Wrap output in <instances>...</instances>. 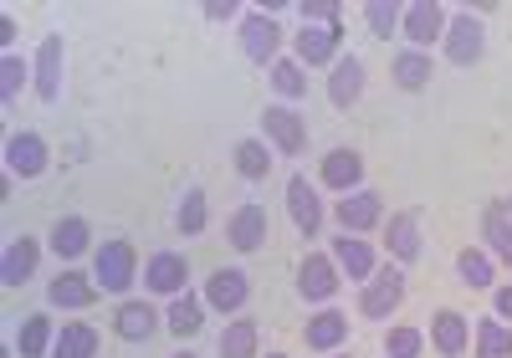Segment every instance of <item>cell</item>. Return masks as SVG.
Here are the masks:
<instances>
[{"instance_id": "cell-38", "label": "cell", "mask_w": 512, "mask_h": 358, "mask_svg": "<svg viewBox=\"0 0 512 358\" xmlns=\"http://www.w3.org/2000/svg\"><path fill=\"white\" fill-rule=\"evenodd\" d=\"M420 348H425V333L410 328V323L390 328V338H384V353H390V358H420Z\"/></svg>"}, {"instance_id": "cell-36", "label": "cell", "mask_w": 512, "mask_h": 358, "mask_svg": "<svg viewBox=\"0 0 512 358\" xmlns=\"http://www.w3.org/2000/svg\"><path fill=\"white\" fill-rule=\"evenodd\" d=\"M364 21H369V31H374L379 41H390V31L405 21V11L395 6V0H369V6H364Z\"/></svg>"}, {"instance_id": "cell-41", "label": "cell", "mask_w": 512, "mask_h": 358, "mask_svg": "<svg viewBox=\"0 0 512 358\" xmlns=\"http://www.w3.org/2000/svg\"><path fill=\"white\" fill-rule=\"evenodd\" d=\"M492 307H497V318H502V323H512V282L492 292Z\"/></svg>"}, {"instance_id": "cell-11", "label": "cell", "mask_w": 512, "mask_h": 358, "mask_svg": "<svg viewBox=\"0 0 512 358\" xmlns=\"http://www.w3.org/2000/svg\"><path fill=\"white\" fill-rule=\"evenodd\" d=\"M287 215H292V226L303 231L308 241H313L318 226H323V200H318V190L308 185L303 174H292V179H287Z\"/></svg>"}, {"instance_id": "cell-24", "label": "cell", "mask_w": 512, "mask_h": 358, "mask_svg": "<svg viewBox=\"0 0 512 358\" xmlns=\"http://www.w3.org/2000/svg\"><path fill=\"white\" fill-rule=\"evenodd\" d=\"M52 343H57L52 318L47 312H31V318L21 323V333H16V353L21 358H52Z\"/></svg>"}, {"instance_id": "cell-37", "label": "cell", "mask_w": 512, "mask_h": 358, "mask_svg": "<svg viewBox=\"0 0 512 358\" xmlns=\"http://www.w3.org/2000/svg\"><path fill=\"white\" fill-rule=\"evenodd\" d=\"M26 77H31V72H26V62H21L16 52H6V57H0V103H6V108L21 98Z\"/></svg>"}, {"instance_id": "cell-3", "label": "cell", "mask_w": 512, "mask_h": 358, "mask_svg": "<svg viewBox=\"0 0 512 358\" xmlns=\"http://www.w3.org/2000/svg\"><path fill=\"white\" fill-rule=\"evenodd\" d=\"M400 302H405V272H400V266H379V272L364 282V292H359V312H364V318H390Z\"/></svg>"}, {"instance_id": "cell-43", "label": "cell", "mask_w": 512, "mask_h": 358, "mask_svg": "<svg viewBox=\"0 0 512 358\" xmlns=\"http://www.w3.org/2000/svg\"><path fill=\"white\" fill-rule=\"evenodd\" d=\"M11 41H16V21L0 16V47H11Z\"/></svg>"}, {"instance_id": "cell-30", "label": "cell", "mask_w": 512, "mask_h": 358, "mask_svg": "<svg viewBox=\"0 0 512 358\" xmlns=\"http://www.w3.org/2000/svg\"><path fill=\"white\" fill-rule=\"evenodd\" d=\"M164 328L175 333V338H195V333L205 328V307H200L190 292H180L175 302H169V312H164Z\"/></svg>"}, {"instance_id": "cell-25", "label": "cell", "mask_w": 512, "mask_h": 358, "mask_svg": "<svg viewBox=\"0 0 512 358\" xmlns=\"http://www.w3.org/2000/svg\"><path fill=\"white\" fill-rule=\"evenodd\" d=\"M88 241H93V226L82 215H67V220H57V226H52V251L62 261H77L82 251H88Z\"/></svg>"}, {"instance_id": "cell-4", "label": "cell", "mask_w": 512, "mask_h": 358, "mask_svg": "<svg viewBox=\"0 0 512 358\" xmlns=\"http://www.w3.org/2000/svg\"><path fill=\"white\" fill-rule=\"evenodd\" d=\"M52 164V149L41 133H11L6 139V174L11 179H36V174H47Z\"/></svg>"}, {"instance_id": "cell-16", "label": "cell", "mask_w": 512, "mask_h": 358, "mask_svg": "<svg viewBox=\"0 0 512 358\" xmlns=\"http://www.w3.org/2000/svg\"><path fill=\"white\" fill-rule=\"evenodd\" d=\"M323 185L338 190V195L364 190V159H359L354 149H328V159H323Z\"/></svg>"}, {"instance_id": "cell-32", "label": "cell", "mask_w": 512, "mask_h": 358, "mask_svg": "<svg viewBox=\"0 0 512 358\" xmlns=\"http://www.w3.org/2000/svg\"><path fill=\"white\" fill-rule=\"evenodd\" d=\"M456 272H461V282H466V287L487 292V287L497 282V261H492L487 251H461V256H456Z\"/></svg>"}, {"instance_id": "cell-6", "label": "cell", "mask_w": 512, "mask_h": 358, "mask_svg": "<svg viewBox=\"0 0 512 358\" xmlns=\"http://www.w3.org/2000/svg\"><path fill=\"white\" fill-rule=\"evenodd\" d=\"M241 52H246V62H256V67H272L277 62V52H282V26L272 21V16H246L241 21Z\"/></svg>"}, {"instance_id": "cell-40", "label": "cell", "mask_w": 512, "mask_h": 358, "mask_svg": "<svg viewBox=\"0 0 512 358\" xmlns=\"http://www.w3.org/2000/svg\"><path fill=\"white\" fill-rule=\"evenodd\" d=\"M303 26H344L338 21V0H303Z\"/></svg>"}, {"instance_id": "cell-35", "label": "cell", "mask_w": 512, "mask_h": 358, "mask_svg": "<svg viewBox=\"0 0 512 358\" xmlns=\"http://www.w3.org/2000/svg\"><path fill=\"white\" fill-rule=\"evenodd\" d=\"M272 87H277L282 98H308L303 62H297V57H277V62H272Z\"/></svg>"}, {"instance_id": "cell-26", "label": "cell", "mask_w": 512, "mask_h": 358, "mask_svg": "<svg viewBox=\"0 0 512 358\" xmlns=\"http://www.w3.org/2000/svg\"><path fill=\"white\" fill-rule=\"evenodd\" d=\"M303 338H308V348H318V353H333L338 343H349V318H344V312H333V307H328V312H318V318L308 323V333H303Z\"/></svg>"}, {"instance_id": "cell-29", "label": "cell", "mask_w": 512, "mask_h": 358, "mask_svg": "<svg viewBox=\"0 0 512 358\" xmlns=\"http://www.w3.org/2000/svg\"><path fill=\"white\" fill-rule=\"evenodd\" d=\"M98 353V328L93 323H62L57 343H52V358H93Z\"/></svg>"}, {"instance_id": "cell-10", "label": "cell", "mask_w": 512, "mask_h": 358, "mask_svg": "<svg viewBox=\"0 0 512 358\" xmlns=\"http://www.w3.org/2000/svg\"><path fill=\"white\" fill-rule=\"evenodd\" d=\"M297 292H303L308 302H328L338 292V261L323 256V251H308L303 266H297Z\"/></svg>"}, {"instance_id": "cell-5", "label": "cell", "mask_w": 512, "mask_h": 358, "mask_svg": "<svg viewBox=\"0 0 512 358\" xmlns=\"http://www.w3.org/2000/svg\"><path fill=\"white\" fill-rule=\"evenodd\" d=\"M262 133H267V144L287 159H297L308 149V118H297L292 108H267L262 113Z\"/></svg>"}, {"instance_id": "cell-8", "label": "cell", "mask_w": 512, "mask_h": 358, "mask_svg": "<svg viewBox=\"0 0 512 358\" xmlns=\"http://www.w3.org/2000/svg\"><path fill=\"white\" fill-rule=\"evenodd\" d=\"M185 282H190V261H185L180 251H154V256L144 261V287H149V292L180 297Z\"/></svg>"}, {"instance_id": "cell-9", "label": "cell", "mask_w": 512, "mask_h": 358, "mask_svg": "<svg viewBox=\"0 0 512 358\" xmlns=\"http://www.w3.org/2000/svg\"><path fill=\"white\" fill-rule=\"evenodd\" d=\"M338 41H344V26H303L292 36V52L303 67H328L338 62Z\"/></svg>"}, {"instance_id": "cell-46", "label": "cell", "mask_w": 512, "mask_h": 358, "mask_svg": "<svg viewBox=\"0 0 512 358\" xmlns=\"http://www.w3.org/2000/svg\"><path fill=\"white\" fill-rule=\"evenodd\" d=\"M328 358H344V353H328Z\"/></svg>"}, {"instance_id": "cell-27", "label": "cell", "mask_w": 512, "mask_h": 358, "mask_svg": "<svg viewBox=\"0 0 512 358\" xmlns=\"http://www.w3.org/2000/svg\"><path fill=\"white\" fill-rule=\"evenodd\" d=\"M390 256L395 261H415L420 256V210L390 215Z\"/></svg>"}, {"instance_id": "cell-22", "label": "cell", "mask_w": 512, "mask_h": 358, "mask_svg": "<svg viewBox=\"0 0 512 358\" xmlns=\"http://www.w3.org/2000/svg\"><path fill=\"white\" fill-rule=\"evenodd\" d=\"M333 261H338V272H349V282H369V277L379 272L369 241H359V236H349V231L333 241Z\"/></svg>"}, {"instance_id": "cell-13", "label": "cell", "mask_w": 512, "mask_h": 358, "mask_svg": "<svg viewBox=\"0 0 512 358\" xmlns=\"http://www.w3.org/2000/svg\"><path fill=\"white\" fill-rule=\"evenodd\" d=\"M267 236H272V215H267L262 205H241V210L231 215V226H226V241H231L236 251H262Z\"/></svg>"}, {"instance_id": "cell-14", "label": "cell", "mask_w": 512, "mask_h": 358, "mask_svg": "<svg viewBox=\"0 0 512 358\" xmlns=\"http://www.w3.org/2000/svg\"><path fill=\"white\" fill-rule=\"evenodd\" d=\"M62 62H67L62 36H47V41H41V52H36V67H31L41 103H57V98H62Z\"/></svg>"}, {"instance_id": "cell-21", "label": "cell", "mask_w": 512, "mask_h": 358, "mask_svg": "<svg viewBox=\"0 0 512 358\" xmlns=\"http://www.w3.org/2000/svg\"><path fill=\"white\" fill-rule=\"evenodd\" d=\"M36 256H41V246H36L31 236H11L6 251H0V282H6V287H21V282L36 272Z\"/></svg>"}, {"instance_id": "cell-39", "label": "cell", "mask_w": 512, "mask_h": 358, "mask_svg": "<svg viewBox=\"0 0 512 358\" xmlns=\"http://www.w3.org/2000/svg\"><path fill=\"white\" fill-rule=\"evenodd\" d=\"M175 226H180L185 236H200V231H205V190H185V200H180V215H175Z\"/></svg>"}, {"instance_id": "cell-18", "label": "cell", "mask_w": 512, "mask_h": 358, "mask_svg": "<svg viewBox=\"0 0 512 358\" xmlns=\"http://www.w3.org/2000/svg\"><path fill=\"white\" fill-rule=\"evenodd\" d=\"M431 343H436L441 358H461L466 343H472V323H466L456 307H441V312H436V323H431Z\"/></svg>"}, {"instance_id": "cell-47", "label": "cell", "mask_w": 512, "mask_h": 358, "mask_svg": "<svg viewBox=\"0 0 512 358\" xmlns=\"http://www.w3.org/2000/svg\"><path fill=\"white\" fill-rule=\"evenodd\" d=\"M507 210H512V205H507Z\"/></svg>"}, {"instance_id": "cell-23", "label": "cell", "mask_w": 512, "mask_h": 358, "mask_svg": "<svg viewBox=\"0 0 512 358\" xmlns=\"http://www.w3.org/2000/svg\"><path fill=\"white\" fill-rule=\"evenodd\" d=\"M482 236H487V256L512 266V210H507L502 200L487 205V215H482Z\"/></svg>"}, {"instance_id": "cell-44", "label": "cell", "mask_w": 512, "mask_h": 358, "mask_svg": "<svg viewBox=\"0 0 512 358\" xmlns=\"http://www.w3.org/2000/svg\"><path fill=\"white\" fill-rule=\"evenodd\" d=\"M169 358H195V353H190V348H180V353H169Z\"/></svg>"}, {"instance_id": "cell-33", "label": "cell", "mask_w": 512, "mask_h": 358, "mask_svg": "<svg viewBox=\"0 0 512 358\" xmlns=\"http://www.w3.org/2000/svg\"><path fill=\"white\" fill-rule=\"evenodd\" d=\"M477 358H512V328L502 318L477 323Z\"/></svg>"}, {"instance_id": "cell-34", "label": "cell", "mask_w": 512, "mask_h": 358, "mask_svg": "<svg viewBox=\"0 0 512 358\" xmlns=\"http://www.w3.org/2000/svg\"><path fill=\"white\" fill-rule=\"evenodd\" d=\"M236 169H241V179H267L272 174V149L262 139H241L236 144Z\"/></svg>"}, {"instance_id": "cell-28", "label": "cell", "mask_w": 512, "mask_h": 358, "mask_svg": "<svg viewBox=\"0 0 512 358\" xmlns=\"http://www.w3.org/2000/svg\"><path fill=\"white\" fill-rule=\"evenodd\" d=\"M390 77H395V87H405V93H420V87L436 77L431 52H400V57L390 62Z\"/></svg>"}, {"instance_id": "cell-7", "label": "cell", "mask_w": 512, "mask_h": 358, "mask_svg": "<svg viewBox=\"0 0 512 358\" xmlns=\"http://www.w3.org/2000/svg\"><path fill=\"white\" fill-rule=\"evenodd\" d=\"M400 36L410 41V52H425L431 41H441V36H446V11L436 6V0H415V6H405Z\"/></svg>"}, {"instance_id": "cell-31", "label": "cell", "mask_w": 512, "mask_h": 358, "mask_svg": "<svg viewBox=\"0 0 512 358\" xmlns=\"http://www.w3.org/2000/svg\"><path fill=\"white\" fill-rule=\"evenodd\" d=\"M256 343H262L256 323H251V318H236V323H226V333H221V358H256Z\"/></svg>"}, {"instance_id": "cell-1", "label": "cell", "mask_w": 512, "mask_h": 358, "mask_svg": "<svg viewBox=\"0 0 512 358\" xmlns=\"http://www.w3.org/2000/svg\"><path fill=\"white\" fill-rule=\"evenodd\" d=\"M134 277H139V256H134V246L128 241H103L98 246V256H93V282L103 287V292H128L134 287Z\"/></svg>"}, {"instance_id": "cell-45", "label": "cell", "mask_w": 512, "mask_h": 358, "mask_svg": "<svg viewBox=\"0 0 512 358\" xmlns=\"http://www.w3.org/2000/svg\"><path fill=\"white\" fill-rule=\"evenodd\" d=\"M267 358H287V353H267Z\"/></svg>"}, {"instance_id": "cell-2", "label": "cell", "mask_w": 512, "mask_h": 358, "mask_svg": "<svg viewBox=\"0 0 512 358\" xmlns=\"http://www.w3.org/2000/svg\"><path fill=\"white\" fill-rule=\"evenodd\" d=\"M441 47H446V62L472 67V62H482V52H487V31H482V21H477L472 11H461V16L446 21Z\"/></svg>"}, {"instance_id": "cell-19", "label": "cell", "mask_w": 512, "mask_h": 358, "mask_svg": "<svg viewBox=\"0 0 512 358\" xmlns=\"http://www.w3.org/2000/svg\"><path fill=\"white\" fill-rule=\"evenodd\" d=\"M364 98V62L359 57H338L328 77V103L333 108H354Z\"/></svg>"}, {"instance_id": "cell-12", "label": "cell", "mask_w": 512, "mask_h": 358, "mask_svg": "<svg viewBox=\"0 0 512 358\" xmlns=\"http://www.w3.org/2000/svg\"><path fill=\"white\" fill-rule=\"evenodd\" d=\"M251 297V282L241 266H221V272H210L205 282V307H216V312H241Z\"/></svg>"}, {"instance_id": "cell-20", "label": "cell", "mask_w": 512, "mask_h": 358, "mask_svg": "<svg viewBox=\"0 0 512 358\" xmlns=\"http://www.w3.org/2000/svg\"><path fill=\"white\" fill-rule=\"evenodd\" d=\"M113 328H118L123 343H149V338L159 333V312H154L149 302H118Z\"/></svg>"}, {"instance_id": "cell-17", "label": "cell", "mask_w": 512, "mask_h": 358, "mask_svg": "<svg viewBox=\"0 0 512 358\" xmlns=\"http://www.w3.org/2000/svg\"><path fill=\"white\" fill-rule=\"evenodd\" d=\"M98 282L93 277H82V272H57V282L47 287V302L52 307H67V312H82V307H93L98 302Z\"/></svg>"}, {"instance_id": "cell-42", "label": "cell", "mask_w": 512, "mask_h": 358, "mask_svg": "<svg viewBox=\"0 0 512 358\" xmlns=\"http://www.w3.org/2000/svg\"><path fill=\"white\" fill-rule=\"evenodd\" d=\"M205 16H210V21H231L236 6H231V0H226V6H205Z\"/></svg>"}, {"instance_id": "cell-15", "label": "cell", "mask_w": 512, "mask_h": 358, "mask_svg": "<svg viewBox=\"0 0 512 358\" xmlns=\"http://www.w3.org/2000/svg\"><path fill=\"white\" fill-rule=\"evenodd\" d=\"M333 215H338V226H344L349 236H364V231H374V226H379L384 205H379V195H374V190H354V195H344V200L333 205Z\"/></svg>"}]
</instances>
